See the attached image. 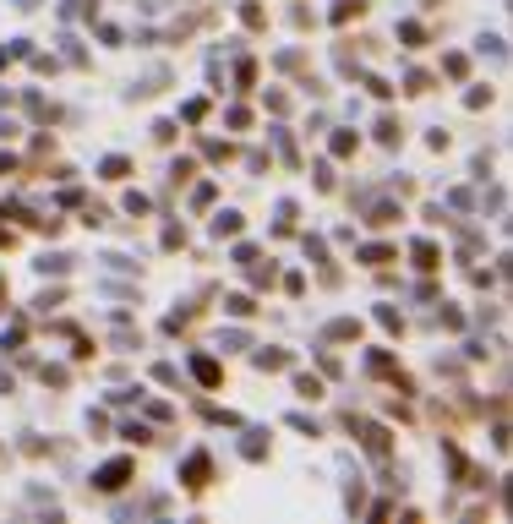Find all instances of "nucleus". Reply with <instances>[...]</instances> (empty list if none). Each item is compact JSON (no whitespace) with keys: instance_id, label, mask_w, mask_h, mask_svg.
<instances>
[{"instance_id":"3","label":"nucleus","mask_w":513,"mask_h":524,"mask_svg":"<svg viewBox=\"0 0 513 524\" xmlns=\"http://www.w3.org/2000/svg\"><path fill=\"white\" fill-rule=\"evenodd\" d=\"M213 229H219V235H235V229H240V219H235V213H219V224H213Z\"/></svg>"},{"instance_id":"1","label":"nucleus","mask_w":513,"mask_h":524,"mask_svg":"<svg viewBox=\"0 0 513 524\" xmlns=\"http://www.w3.org/2000/svg\"><path fill=\"white\" fill-rule=\"evenodd\" d=\"M126 475H132V464H104V470H98V486L115 492V486H126Z\"/></svg>"},{"instance_id":"2","label":"nucleus","mask_w":513,"mask_h":524,"mask_svg":"<svg viewBox=\"0 0 513 524\" xmlns=\"http://www.w3.org/2000/svg\"><path fill=\"white\" fill-rule=\"evenodd\" d=\"M186 475H191V486H202V475H208V459H202V453H197V459H191V464H186Z\"/></svg>"}]
</instances>
